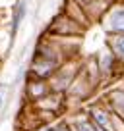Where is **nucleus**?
<instances>
[{"label":"nucleus","instance_id":"nucleus-7","mask_svg":"<svg viewBox=\"0 0 124 131\" xmlns=\"http://www.w3.org/2000/svg\"><path fill=\"white\" fill-rule=\"evenodd\" d=\"M103 102L107 104V108L116 114L118 118L124 119V87H116V89H111L107 94H105Z\"/></svg>","mask_w":124,"mask_h":131},{"label":"nucleus","instance_id":"nucleus-8","mask_svg":"<svg viewBox=\"0 0 124 131\" xmlns=\"http://www.w3.org/2000/svg\"><path fill=\"white\" fill-rule=\"evenodd\" d=\"M25 16H27V0H20L14 6V14H12V23H10V35L12 39H16L17 31H20L21 23H23Z\"/></svg>","mask_w":124,"mask_h":131},{"label":"nucleus","instance_id":"nucleus-5","mask_svg":"<svg viewBox=\"0 0 124 131\" xmlns=\"http://www.w3.org/2000/svg\"><path fill=\"white\" fill-rule=\"evenodd\" d=\"M50 85L47 79H39V77H29L25 73L23 79V96L27 98L29 102H37L41 98H45L47 94H50Z\"/></svg>","mask_w":124,"mask_h":131},{"label":"nucleus","instance_id":"nucleus-6","mask_svg":"<svg viewBox=\"0 0 124 131\" xmlns=\"http://www.w3.org/2000/svg\"><path fill=\"white\" fill-rule=\"evenodd\" d=\"M95 64H97V70H99V75H101V83H103V81H111L116 75V68L120 66V62L116 60L114 54L105 46L95 56Z\"/></svg>","mask_w":124,"mask_h":131},{"label":"nucleus","instance_id":"nucleus-12","mask_svg":"<svg viewBox=\"0 0 124 131\" xmlns=\"http://www.w3.org/2000/svg\"><path fill=\"white\" fill-rule=\"evenodd\" d=\"M52 131H72V129H70V125H68L66 122H56Z\"/></svg>","mask_w":124,"mask_h":131},{"label":"nucleus","instance_id":"nucleus-11","mask_svg":"<svg viewBox=\"0 0 124 131\" xmlns=\"http://www.w3.org/2000/svg\"><path fill=\"white\" fill-rule=\"evenodd\" d=\"M12 85H8V83H0V114L6 110V106H8V100H10V94H12Z\"/></svg>","mask_w":124,"mask_h":131},{"label":"nucleus","instance_id":"nucleus-9","mask_svg":"<svg viewBox=\"0 0 124 131\" xmlns=\"http://www.w3.org/2000/svg\"><path fill=\"white\" fill-rule=\"evenodd\" d=\"M62 14H66L68 17H72L74 21H78L79 25L87 27L89 25V17L85 16V12L82 10V6L76 4L74 0H64V8H62Z\"/></svg>","mask_w":124,"mask_h":131},{"label":"nucleus","instance_id":"nucleus-1","mask_svg":"<svg viewBox=\"0 0 124 131\" xmlns=\"http://www.w3.org/2000/svg\"><path fill=\"white\" fill-rule=\"evenodd\" d=\"M79 68H82V66H78L76 62L66 60V62H64V64H62L56 71H54L52 77L49 79L50 91H52V93H58V94H66V91L72 87L74 79L78 77Z\"/></svg>","mask_w":124,"mask_h":131},{"label":"nucleus","instance_id":"nucleus-3","mask_svg":"<svg viewBox=\"0 0 124 131\" xmlns=\"http://www.w3.org/2000/svg\"><path fill=\"white\" fill-rule=\"evenodd\" d=\"M101 25L107 35H124V2L107 8L101 17Z\"/></svg>","mask_w":124,"mask_h":131},{"label":"nucleus","instance_id":"nucleus-4","mask_svg":"<svg viewBox=\"0 0 124 131\" xmlns=\"http://www.w3.org/2000/svg\"><path fill=\"white\" fill-rule=\"evenodd\" d=\"M85 116L93 122V125L101 131H114L112 127V112L107 108V104L103 100L93 102L85 108Z\"/></svg>","mask_w":124,"mask_h":131},{"label":"nucleus","instance_id":"nucleus-10","mask_svg":"<svg viewBox=\"0 0 124 131\" xmlns=\"http://www.w3.org/2000/svg\"><path fill=\"white\" fill-rule=\"evenodd\" d=\"M107 48L124 66V35H107Z\"/></svg>","mask_w":124,"mask_h":131},{"label":"nucleus","instance_id":"nucleus-2","mask_svg":"<svg viewBox=\"0 0 124 131\" xmlns=\"http://www.w3.org/2000/svg\"><path fill=\"white\" fill-rule=\"evenodd\" d=\"M85 27L79 25L78 21H74L72 17H68L66 14H58L52 21L49 23L47 27V35L50 37H56V39H66V37H79L83 35Z\"/></svg>","mask_w":124,"mask_h":131}]
</instances>
